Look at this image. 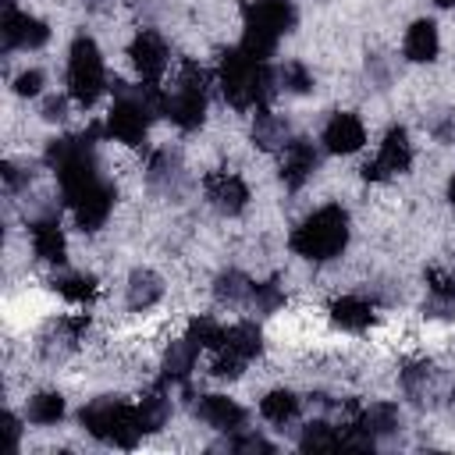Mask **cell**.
Wrapping results in <instances>:
<instances>
[{
  "mask_svg": "<svg viewBox=\"0 0 455 455\" xmlns=\"http://www.w3.org/2000/svg\"><path fill=\"white\" fill-rule=\"evenodd\" d=\"M434 4H441V7H451V4H455V0H434Z\"/></svg>",
  "mask_w": 455,
  "mask_h": 455,
  "instance_id": "37",
  "label": "cell"
},
{
  "mask_svg": "<svg viewBox=\"0 0 455 455\" xmlns=\"http://www.w3.org/2000/svg\"><path fill=\"white\" fill-rule=\"evenodd\" d=\"M217 295L220 299H228V302H242V299H249L252 295V284L242 277V274H220V281H217Z\"/></svg>",
  "mask_w": 455,
  "mask_h": 455,
  "instance_id": "29",
  "label": "cell"
},
{
  "mask_svg": "<svg viewBox=\"0 0 455 455\" xmlns=\"http://www.w3.org/2000/svg\"><path fill=\"white\" fill-rule=\"evenodd\" d=\"M171 416V402L164 398V391H146L142 402H139V419H142V430H160Z\"/></svg>",
  "mask_w": 455,
  "mask_h": 455,
  "instance_id": "25",
  "label": "cell"
},
{
  "mask_svg": "<svg viewBox=\"0 0 455 455\" xmlns=\"http://www.w3.org/2000/svg\"><path fill=\"white\" fill-rule=\"evenodd\" d=\"M206 199L220 213H238L249 203V185L231 171H213V174H206Z\"/></svg>",
  "mask_w": 455,
  "mask_h": 455,
  "instance_id": "12",
  "label": "cell"
},
{
  "mask_svg": "<svg viewBox=\"0 0 455 455\" xmlns=\"http://www.w3.org/2000/svg\"><path fill=\"white\" fill-rule=\"evenodd\" d=\"M352 423H359L366 434H391L395 427H398V409L395 405H387V402H377V405H370V409H359L355 412V419Z\"/></svg>",
  "mask_w": 455,
  "mask_h": 455,
  "instance_id": "22",
  "label": "cell"
},
{
  "mask_svg": "<svg viewBox=\"0 0 455 455\" xmlns=\"http://www.w3.org/2000/svg\"><path fill=\"white\" fill-rule=\"evenodd\" d=\"M263 348V334L256 323H235L224 331L220 345L213 348V377H238Z\"/></svg>",
  "mask_w": 455,
  "mask_h": 455,
  "instance_id": "7",
  "label": "cell"
},
{
  "mask_svg": "<svg viewBox=\"0 0 455 455\" xmlns=\"http://www.w3.org/2000/svg\"><path fill=\"white\" fill-rule=\"evenodd\" d=\"M409 164H412L409 132H405V128H387V135H384L377 156L363 167V178H366V181H384V178H391V174L409 171Z\"/></svg>",
  "mask_w": 455,
  "mask_h": 455,
  "instance_id": "8",
  "label": "cell"
},
{
  "mask_svg": "<svg viewBox=\"0 0 455 455\" xmlns=\"http://www.w3.org/2000/svg\"><path fill=\"white\" fill-rule=\"evenodd\" d=\"M64 416V398L57 391H39L28 398V419L36 427H53Z\"/></svg>",
  "mask_w": 455,
  "mask_h": 455,
  "instance_id": "24",
  "label": "cell"
},
{
  "mask_svg": "<svg viewBox=\"0 0 455 455\" xmlns=\"http://www.w3.org/2000/svg\"><path fill=\"white\" fill-rule=\"evenodd\" d=\"M345 245H348V213L341 206H320L291 231V249L313 263L341 256Z\"/></svg>",
  "mask_w": 455,
  "mask_h": 455,
  "instance_id": "2",
  "label": "cell"
},
{
  "mask_svg": "<svg viewBox=\"0 0 455 455\" xmlns=\"http://www.w3.org/2000/svg\"><path fill=\"white\" fill-rule=\"evenodd\" d=\"M128 57H132L139 78L149 82V85H156L160 75H164V68H167V43H164V36H156L153 28H146V32H139L132 39Z\"/></svg>",
  "mask_w": 455,
  "mask_h": 455,
  "instance_id": "10",
  "label": "cell"
},
{
  "mask_svg": "<svg viewBox=\"0 0 455 455\" xmlns=\"http://www.w3.org/2000/svg\"><path fill=\"white\" fill-rule=\"evenodd\" d=\"M235 448H238V451H270V444H267L263 437H238Z\"/></svg>",
  "mask_w": 455,
  "mask_h": 455,
  "instance_id": "34",
  "label": "cell"
},
{
  "mask_svg": "<svg viewBox=\"0 0 455 455\" xmlns=\"http://www.w3.org/2000/svg\"><path fill=\"white\" fill-rule=\"evenodd\" d=\"M256 142L259 146H281L284 142V135H288V124L281 121V117H274V114H256Z\"/></svg>",
  "mask_w": 455,
  "mask_h": 455,
  "instance_id": "28",
  "label": "cell"
},
{
  "mask_svg": "<svg viewBox=\"0 0 455 455\" xmlns=\"http://www.w3.org/2000/svg\"><path fill=\"white\" fill-rule=\"evenodd\" d=\"M295 412H299V398L291 391H284V387L267 391L259 398V416L270 419V423H288V419H295Z\"/></svg>",
  "mask_w": 455,
  "mask_h": 455,
  "instance_id": "21",
  "label": "cell"
},
{
  "mask_svg": "<svg viewBox=\"0 0 455 455\" xmlns=\"http://www.w3.org/2000/svg\"><path fill=\"white\" fill-rule=\"evenodd\" d=\"M103 89H107V71H103L100 46L89 36H78L68 53V92L82 107H92L103 96Z\"/></svg>",
  "mask_w": 455,
  "mask_h": 455,
  "instance_id": "5",
  "label": "cell"
},
{
  "mask_svg": "<svg viewBox=\"0 0 455 455\" xmlns=\"http://www.w3.org/2000/svg\"><path fill=\"white\" fill-rule=\"evenodd\" d=\"M217 78H220L224 100H228L231 107H238V110L263 107V100L270 96V82H274L267 60L245 53L242 46H235V50H228V53L220 57Z\"/></svg>",
  "mask_w": 455,
  "mask_h": 455,
  "instance_id": "1",
  "label": "cell"
},
{
  "mask_svg": "<svg viewBox=\"0 0 455 455\" xmlns=\"http://www.w3.org/2000/svg\"><path fill=\"white\" fill-rule=\"evenodd\" d=\"M448 203L455 206V174H451V181H448Z\"/></svg>",
  "mask_w": 455,
  "mask_h": 455,
  "instance_id": "36",
  "label": "cell"
},
{
  "mask_svg": "<svg viewBox=\"0 0 455 455\" xmlns=\"http://www.w3.org/2000/svg\"><path fill=\"white\" fill-rule=\"evenodd\" d=\"M281 82H284L288 92H309V89H313V75H309V68L299 64V60H288V64H284Z\"/></svg>",
  "mask_w": 455,
  "mask_h": 455,
  "instance_id": "30",
  "label": "cell"
},
{
  "mask_svg": "<svg viewBox=\"0 0 455 455\" xmlns=\"http://www.w3.org/2000/svg\"><path fill=\"white\" fill-rule=\"evenodd\" d=\"M252 302H256V309H263V313H274L281 302H284V295H281V288L274 284V281H263V284H252V295H249Z\"/></svg>",
  "mask_w": 455,
  "mask_h": 455,
  "instance_id": "32",
  "label": "cell"
},
{
  "mask_svg": "<svg viewBox=\"0 0 455 455\" xmlns=\"http://www.w3.org/2000/svg\"><path fill=\"white\" fill-rule=\"evenodd\" d=\"M313 171H316V149H313V142L291 139L284 146V156H281V181L288 188H302Z\"/></svg>",
  "mask_w": 455,
  "mask_h": 455,
  "instance_id": "14",
  "label": "cell"
},
{
  "mask_svg": "<svg viewBox=\"0 0 455 455\" xmlns=\"http://www.w3.org/2000/svg\"><path fill=\"white\" fill-rule=\"evenodd\" d=\"M68 206H71V213H75L82 231H96V228H103V220L114 210V188L96 178L85 188H78L75 196H68Z\"/></svg>",
  "mask_w": 455,
  "mask_h": 455,
  "instance_id": "9",
  "label": "cell"
},
{
  "mask_svg": "<svg viewBox=\"0 0 455 455\" xmlns=\"http://www.w3.org/2000/svg\"><path fill=\"white\" fill-rule=\"evenodd\" d=\"M196 348H217L220 345V338H224V327L213 320V316H196L192 323H188V334H185Z\"/></svg>",
  "mask_w": 455,
  "mask_h": 455,
  "instance_id": "26",
  "label": "cell"
},
{
  "mask_svg": "<svg viewBox=\"0 0 455 455\" xmlns=\"http://www.w3.org/2000/svg\"><path fill=\"white\" fill-rule=\"evenodd\" d=\"M53 291H57L60 299H68V302L85 306V302H92V299L100 295V284H96V277H89V274H57V277H53Z\"/></svg>",
  "mask_w": 455,
  "mask_h": 455,
  "instance_id": "19",
  "label": "cell"
},
{
  "mask_svg": "<svg viewBox=\"0 0 455 455\" xmlns=\"http://www.w3.org/2000/svg\"><path fill=\"white\" fill-rule=\"evenodd\" d=\"M46 39H50L46 21H39V18L25 14V11H14V7L4 11V43L7 46H14V50H36Z\"/></svg>",
  "mask_w": 455,
  "mask_h": 455,
  "instance_id": "11",
  "label": "cell"
},
{
  "mask_svg": "<svg viewBox=\"0 0 455 455\" xmlns=\"http://www.w3.org/2000/svg\"><path fill=\"white\" fill-rule=\"evenodd\" d=\"M373 306L363 299V295H341L331 302V320L341 327V331H366L373 323Z\"/></svg>",
  "mask_w": 455,
  "mask_h": 455,
  "instance_id": "16",
  "label": "cell"
},
{
  "mask_svg": "<svg viewBox=\"0 0 455 455\" xmlns=\"http://www.w3.org/2000/svg\"><path fill=\"white\" fill-rule=\"evenodd\" d=\"M427 288L441 306H455V277H448L441 270H427Z\"/></svg>",
  "mask_w": 455,
  "mask_h": 455,
  "instance_id": "31",
  "label": "cell"
},
{
  "mask_svg": "<svg viewBox=\"0 0 455 455\" xmlns=\"http://www.w3.org/2000/svg\"><path fill=\"white\" fill-rule=\"evenodd\" d=\"M32 249L46 263H64L68 242H64V231H60V224L53 217H43V220L32 224Z\"/></svg>",
  "mask_w": 455,
  "mask_h": 455,
  "instance_id": "18",
  "label": "cell"
},
{
  "mask_svg": "<svg viewBox=\"0 0 455 455\" xmlns=\"http://www.w3.org/2000/svg\"><path fill=\"white\" fill-rule=\"evenodd\" d=\"M295 25V7L288 0H252L245 7V36L242 50L267 60L277 46V39Z\"/></svg>",
  "mask_w": 455,
  "mask_h": 455,
  "instance_id": "4",
  "label": "cell"
},
{
  "mask_svg": "<svg viewBox=\"0 0 455 455\" xmlns=\"http://www.w3.org/2000/svg\"><path fill=\"white\" fill-rule=\"evenodd\" d=\"M363 142H366V128H363V121H359L355 114H334V117L323 124V146H327L331 153L348 156V153L363 149Z\"/></svg>",
  "mask_w": 455,
  "mask_h": 455,
  "instance_id": "13",
  "label": "cell"
},
{
  "mask_svg": "<svg viewBox=\"0 0 455 455\" xmlns=\"http://www.w3.org/2000/svg\"><path fill=\"white\" fill-rule=\"evenodd\" d=\"M78 419L96 441H107L117 448H135L139 437L146 434L142 419H139V405H128L121 398H96L82 409Z\"/></svg>",
  "mask_w": 455,
  "mask_h": 455,
  "instance_id": "3",
  "label": "cell"
},
{
  "mask_svg": "<svg viewBox=\"0 0 455 455\" xmlns=\"http://www.w3.org/2000/svg\"><path fill=\"white\" fill-rule=\"evenodd\" d=\"M196 352H199V348H196L188 338L174 341V345L167 348V355H164V377H167V380H185L188 370L196 366Z\"/></svg>",
  "mask_w": 455,
  "mask_h": 455,
  "instance_id": "23",
  "label": "cell"
},
{
  "mask_svg": "<svg viewBox=\"0 0 455 455\" xmlns=\"http://www.w3.org/2000/svg\"><path fill=\"white\" fill-rule=\"evenodd\" d=\"M164 114L181 128V132H196L206 117V89H203V68L185 64L174 96L164 100Z\"/></svg>",
  "mask_w": 455,
  "mask_h": 455,
  "instance_id": "6",
  "label": "cell"
},
{
  "mask_svg": "<svg viewBox=\"0 0 455 455\" xmlns=\"http://www.w3.org/2000/svg\"><path fill=\"white\" fill-rule=\"evenodd\" d=\"M4 434H7V448L14 451L18 448V419L14 416H4Z\"/></svg>",
  "mask_w": 455,
  "mask_h": 455,
  "instance_id": "35",
  "label": "cell"
},
{
  "mask_svg": "<svg viewBox=\"0 0 455 455\" xmlns=\"http://www.w3.org/2000/svg\"><path fill=\"white\" fill-rule=\"evenodd\" d=\"M302 448L306 451H331V448H341V434H334V427L327 423H309L302 430Z\"/></svg>",
  "mask_w": 455,
  "mask_h": 455,
  "instance_id": "27",
  "label": "cell"
},
{
  "mask_svg": "<svg viewBox=\"0 0 455 455\" xmlns=\"http://www.w3.org/2000/svg\"><path fill=\"white\" fill-rule=\"evenodd\" d=\"M402 50H405V57H409L412 64H427V60H434V57H437V50H441L437 25H434V21H427V18L412 21V25L405 28Z\"/></svg>",
  "mask_w": 455,
  "mask_h": 455,
  "instance_id": "15",
  "label": "cell"
},
{
  "mask_svg": "<svg viewBox=\"0 0 455 455\" xmlns=\"http://www.w3.org/2000/svg\"><path fill=\"white\" fill-rule=\"evenodd\" d=\"M199 416H203L213 430H238V427L245 423L242 405H238L235 398H228V395H206V398L199 402Z\"/></svg>",
  "mask_w": 455,
  "mask_h": 455,
  "instance_id": "17",
  "label": "cell"
},
{
  "mask_svg": "<svg viewBox=\"0 0 455 455\" xmlns=\"http://www.w3.org/2000/svg\"><path fill=\"white\" fill-rule=\"evenodd\" d=\"M14 92H18V96H39V92H43V71H39V68L21 71V75L14 78Z\"/></svg>",
  "mask_w": 455,
  "mask_h": 455,
  "instance_id": "33",
  "label": "cell"
},
{
  "mask_svg": "<svg viewBox=\"0 0 455 455\" xmlns=\"http://www.w3.org/2000/svg\"><path fill=\"white\" fill-rule=\"evenodd\" d=\"M160 295H164V284L153 270H135L132 274V284H128V306L132 309H149Z\"/></svg>",
  "mask_w": 455,
  "mask_h": 455,
  "instance_id": "20",
  "label": "cell"
}]
</instances>
